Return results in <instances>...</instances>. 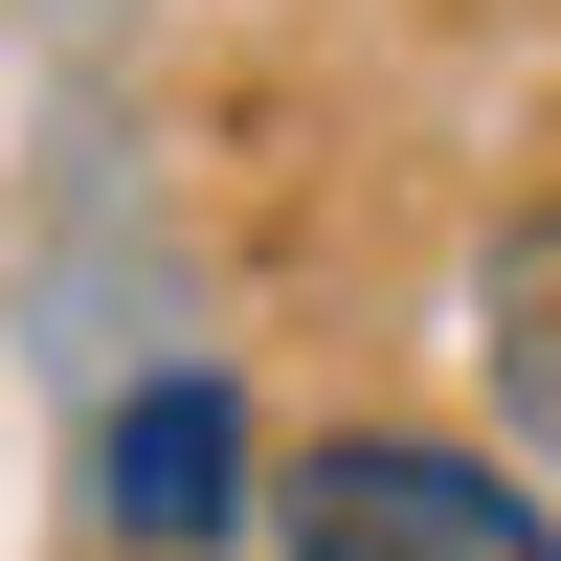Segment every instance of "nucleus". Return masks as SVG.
<instances>
[{
    "label": "nucleus",
    "mask_w": 561,
    "mask_h": 561,
    "mask_svg": "<svg viewBox=\"0 0 561 561\" xmlns=\"http://www.w3.org/2000/svg\"><path fill=\"white\" fill-rule=\"evenodd\" d=\"M90 517H113V561H225L270 539V449L248 404L180 359V382H113V427H90Z\"/></svg>",
    "instance_id": "2"
},
{
    "label": "nucleus",
    "mask_w": 561,
    "mask_h": 561,
    "mask_svg": "<svg viewBox=\"0 0 561 561\" xmlns=\"http://www.w3.org/2000/svg\"><path fill=\"white\" fill-rule=\"evenodd\" d=\"M472 382H494V427L561 472V180L494 203V248H472Z\"/></svg>",
    "instance_id": "3"
},
{
    "label": "nucleus",
    "mask_w": 561,
    "mask_h": 561,
    "mask_svg": "<svg viewBox=\"0 0 561 561\" xmlns=\"http://www.w3.org/2000/svg\"><path fill=\"white\" fill-rule=\"evenodd\" d=\"M270 561H561L517 449H449V427H314L270 449Z\"/></svg>",
    "instance_id": "1"
}]
</instances>
